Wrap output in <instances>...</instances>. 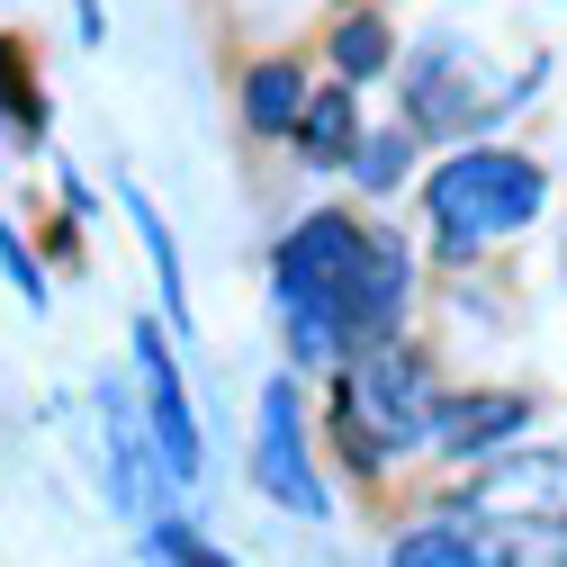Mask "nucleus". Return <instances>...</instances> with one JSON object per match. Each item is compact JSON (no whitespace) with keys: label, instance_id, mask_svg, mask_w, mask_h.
Returning a JSON list of instances; mask_svg holds the SVG:
<instances>
[{"label":"nucleus","instance_id":"f257e3e1","mask_svg":"<svg viewBox=\"0 0 567 567\" xmlns=\"http://www.w3.org/2000/svg\"><path fill=\"white\" fill-rule=\"evenodd\" d=\"M451 532L486 567H567V451H523L486 468L468 495H451Z\"/></svg>","mask_w":567,"mask_h":567},{"label":"nucleus","instance_id":"f03ea898","mask_svg":"<svg viewBox=\"0 0 567 567\" xmlns=\"http://www.w3.org/2000/svg\"><path fill=\"white\" fill-rule=\"evenodd\" d=\"M540 198H549L540 163H532V154H495V145L451 154V163L433 172V189H423V207H433V226H442L451 252H468V244H486V235L532 226V217H540Z\"/></svg>","mask_w":567,"mask_h":567},{"label":"nucleus","instance_id":"7ed1b4c3","mask_svg":"<svg viewBox=\"0 0 567 567\" xmlns=\"http://www.w3.org/2000/svg\"><path fill=\"white\" fill-rule=\"evenodd\" d=\"M342 414L388 451L423 442L442 414V379H433V351L405 342V333H379V342H351V370H342Z\"/></svg>","mask_w":567,"mask_h":567},{"label":"nucleus","instance_id":"20e7f679","mask_svg":"<svg viewBox=\"0 0 567 567\" xmlns=\"http://www.w3.org/2000/svg\"><path fill=\"white\" fill-rule=\"evenodd\" d=\"M252 468H261V486H270L289 514H324V486H316V460H307L298 379H270V388H261V451H252Z\"/></svg>","mask_w":567,"mask_h":567},{"label":"nucleus","instance_id":"39448f33","mask_svg":"<svg viewBox=\"0 0 567 567\" xmlns=\"http://www.w3.org/2000/svg\"><path fill=\"white\" fill-rule=\"evenodd\" d=\"M135 361H145V423H154V451H163L172 486H189L207 451H198V423H189V396H181V370H172V342H163L154 316H135Z\"/></svg>","mask_w":567,"mask_h":567},{"label":"nucleus","instance_id":"423d86ee","mask_svg":"<svg viewBox=\"0 0 567 567\" xmlns=\"http://www.w3.org/2000/svg\"><path fill=\"white\" fill-rule=\"evenodd\" d=\"M405 91H414V117L433 126V135H451V126H486L495 109H505V91H468V54L460 45H433L405 73Z\"/></svg>","mask_w":567,"mask_h":567},{"label":"nucleus","instance_id":"0eeeda50","mask_svg":"<svg viewBox=\"0 0 567 567\" xmlns=\"http://www.w3.org/2000/svg\"><path fill=\"white\" fill-rule=\"evenodd\" d=\"M523 414H532V396H514V388H468V396H442L433 442H442L451 460H477V451H495V442H514Z\"/></svg>","mask_w":567,"mask_h":567},{"label":"nucleus","instance_id":"6e6552de","mask_svg":"<svg viewBox=\"0 0 567 567\" xmlns=\"http://www.w3.org/2000/svg\"><path fill=\"white\" fill-rule=\"evenodd\" d=\"M298 109H307V63L298 54H261L244 73V126L252 135H298Z\"/></svg>","mask_w":567,"mask_h":567},{"label":"nucleus","instance_id":"1a4fd4ad","mask_svg":"<svg viewBox=\"0 0 567 567\" xmlns=\"http://www.w3.org/2000/svg\"><path fill=\"white\" fill-rule=\"evenodd\" d=\"M298 145H307V163H351V145H361V117H351V91L333 82V91H307V109H298Z\"/></svg>","mask_w":567,"mask_h":567},{"label":"nucleus","instance_id":"9d476101","mask_svg":"<svg viewBox=\"0 0 567 567\" xmlns=\"http://www.w3.org/2000/svg\"><path fill=\"white\" fill-rule=\"evenodd\" d=\"M126 198V217H135V235H145V252H154V270H163V316L189 333V289H181V244H172V226H163V207L145 198V189H117Z\"/></svg>","mask_w":567,"mask_h":567},{"label":"nucleus","instance_id":"9b49d317","mask_svg":"<svg viewBox=\"0 0 567 567\" xmlns=\"http://www.w3.org/2000/svg\"><path fill=\"white\" fill-rule=\"evenodd\" d=\"M324 54H333V73H342V82H370V73H388V54H396V45H388V19L351 10V19L333 28V45H324Z\"/></svg>","mask_w":567,"mask_h":567},{"label":"nucleus","instance_id":"f8f14e48","mask_svg":"<svg viewBox=\"0 0 567 567\" xmlns=\"http://www.w3.org/2000/svg\"><path fill=\"white\" fill-rule=\"evenodd\" d=\"M396 567H486V558L468 549V532L423 523V532H405V540H396Z\"/></svg>","mask_w":567,"mask_h":567},{"label":"nucleus","instance_id":"ddd939ff","mask_svg":"<svg viewBox=\"0 0 567 567\" xmlns=\"http://www.w3.org/2000/svg\"><path fill=\"white\" fill-rule=\"evenodd\" d=\"M405 154H414V126H388V135H361V145H351V172H361L370 189H396Z\"/></svg>","mask_w":567,"mask_h":567},{"label":"nucleus","instance_id":"4468645a","mask_svg":"<svg viewBox=\"0 0 567 567\" xmlns=\"http://www.w3.org/2000/svg\"><path fill=\"white\" fill-rule=\"evenodd\" d=\"M0 109H19V135H45V100L28 82V45L0 37Z\"/></svg>","mask_w":567,"mask_h":567},{"label":"nucleus","instance_id":"2eb2a0df","mask_svg":"<svg viewBox=\"0 0 567 567\" xmlns=\"http://www.w3.org/2000/svg\"><path fill=\"white\" fill-rule=\"evenodd\" d=\"M289 351L316 370V361H342V333H333V316H307V307H289Z\"/></svg>","mask_w":567,"mask_h":567},{"label":"nucleus","instance_id":"dca6fc26","mask_svg":"<svg viewBox=\"0 0 567 567\" xmlns=\"http://www.w3.org/2000/svg\"><path fill=\"white\" fill-rule=\"evenodd\" d=\"M0 270L19 279V298H28V307H45V270H37V252L19 244V226H10V217H0Z\"/></svg>","mask_w":567,"mask_h":567},{"label":"nucleus","instance_id":"f3484780","mask_svg":"<svg viewBox=\"0 0 567 567\" xmlns=\"http://www.w3.org/2000/svg\"><path fill=\"white\" fill-rule=\"evenodd\" d=\"M145 549H154V567H198V540H189V532H181L172 514H163V523L145 532Z\"/></svg>","mask_w":567,"mask_h":567},{"label":"nucleus","instance_id":"a211bd4d","mask_svg":"<svg viewBox=\"0 0 567 567\" xmlns=\"http://www.w3.org/2000/svg\"><path fill=\"white\" fill-rule=\"evenodd\" d=\"M198 567H235V558H226V549H207V540H198Z\"/></svg>","mask_w":567,"mask_h":567}]
</instances>
